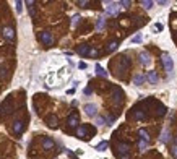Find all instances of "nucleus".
I'll use <instances>...</instances> for the list:
<instances>
[{
	"label": "nucleus",
	"mask_w": 177,
	"mask_h": 159,
	"mask_svg": "<svg viewBox=\"0 0 177 159\" xmlns=\"http://www.w3.org/2000/svg\"><path fill=\"white\" fill-rule=\"evenodd\" d=\"M163 65H164L167 75H172V72H174V62H172V59H171L169 54H163Z\"/></svg>",
	"instance_id": "nucleus-1"
},
{
	"label": "nucleus",
	"mask_w": 177,
	"mask_h": 159,
	"mask_svg": "<svg viewBox=\"0 0 177 159\" xmlns=\"http://www.w3.org/2000/svg\"><path fill=\"white\" fill-rule=\"evenodd\" d=\"M106 5V13L107 15H114V13L119 12V2H104Z\"/></svg>",
	"instance_id": "nucleus-2"
},
{
	"label": "nucleus",
	"mask_w": 177,
	"mask_h": 159,
	"mask_svg": "<svg viewBox=\"0 0 177 159\" xmlns=\"http://www.w3.org/2000/svg\"><path fill=\"white\" fill-rule=\"evenodd\" d=\"M13 107H12V102H10V98H7L2 104H0V115H7L8 112H12Z\"/></svg>",
	"instance_id": "nucleus-3"
},
{
	"label": "nucleus",
	"mask_w": 177,
	"mask_h": 159,
	"mask_svg": "<svg viewBox=\"0 0 177 159\" xmlns=\"http://www.w3.org/2000/svg\"><path fill=\"white\" fill-rule=\"evenodd\" d=\"M39 39H41L44 44H47V45L52 44V34H50L49 31H44V33H41V34H39Z\"/></svg>",
	"instance_id": "nucleus-4"
},
{
	"label": "nucleus",
	"mask_w": 177,
	"mask_h": 159,
	"mask_svg": "<svg viewBox=\"0 0 177 159\" xmlns=\"http://www.w3.org/2000/svg\"><path fill=\"white\" fill-rule=\"evenodd\" d=\"M140 62L143 63L145 67H149V65H151V57H149V54L148 52H141L140 54Z\"/></svg>",
	"instance_id": "nucleus-5"
},
{
	"label": "nucleus",
	"mask_w": 177,
	"mask_h": 159,
	"mask_svg": "<svg viewBox=\"0 0 177 159\" xmlns=\"http://www.w3.org/2000/svg\"><path fill=\"white\" fill-rule=\"evenodd\" d=\"M85 112H86L88 115H91V117H94L96 112H98V107H96L94 104H86V106H85Z\"/></svg>",
	"instance_id": "nucleus-6"
},
{
	"label": "nucleus",
	"mask_w": 177,
	"mask_h": 159,
	"mask_svg": "<svg viewBox=\"0 0 177 159\" xmlns=\"http://www.w3.org/2000/svg\"><path fill=\"white\" fill-rule=\"evenodd\" d=\"M146 78L149 80V83H153V85H156L158 83V75H156V72H148V75H146Z\"/></svg>",
	"instance_id": "nucleus-7"
},
{
	"label": "nucleus",
	"mask_w": 177,
	"mask_h": 159,
	"mask_svg": "<svg viewBox=\"0 0 177 159\" xmlns=\"http://www.w3.org/2000/svg\"><path fill=\"white\" fill-rule=\"evenodd\" d=\"M128 149H130V146H128L127 143H120V145H119V153H120L122 156H125V154H127V153H128Z\"/></svg>",
	"instance_id": "nucleus-8"
},
{
	"label": "nucleus",
	"mask_w": 177,
	"mask_h": 159,
	"mask_svg": "<svg viewBox=\"0 0 177 159\" xmlns=\"http://www.w3.org/2000/svg\"><path fill=\"white\" fill-rule=\"evenodd\" d=\"M114 102L115 104H120V102H122V91L120 89H114Z\"/></svg>",
	"instance_id": "nucleus-9"
},
{
	"label": "nucleus",
	"mask_w": 177,
	"mask_h": 159,
	"mask_svg": "<svg viewBox=\"0 0 177 159\" xmlns=\"http://www.w3.org/2000/svg\"><path fill=\"white\" fill-rule=\"evenodd\" d=\"M13 131H15V133H21V131H23V122H21V120H17V122H15Z\"/></svg>",
	"instance_id": "nucleus-10"
},
{
	"label": "nucleus",
	"mask_w": 177,
	"mask_h": 159,
	"mask_svg": "<svg viewBox=\"0 0 177 159\" xmlns=\"http://www.w3.org/2000/svg\"><path fill=\"white\" fill-rule=\"evenodd\" d=\"M3 36L7 37L8 41H12L13 36H15V33H13V29H12V28H5V29H3Z\"/></svg>",
	"instance_id": "nucleus-11"
},
{
	"label": "nucleus",
	"mask_w": 177,
	"mask_h": 159,
	"mask_svg": "<svg viewBox=\"0 0 177 159\" xmlns=\"http://www.w3.org/2000/svg\"><path fill=\"white\" fill-rule=\"evenodd\" d=\"M138 135H140V138L143 140V141H146V143L149 141V135H148V131H146V130L140 128V130H138Z\"/></svg>",
	"instance_id": "nucleus-12"
},
{
	"label": "nucleus",
	"mask_w": 177,
	"mask_h": 159,
	"mask_svg": "<svg viewBox=\"0 0 177 159\" xmlns=\"http://www.w3.org/2000/svg\"><path fill=\"white\" fill-rule=\"evenodd\" d=\"M90 45H80L78 47V54L80 55H86V54H90Z\"/></svg>",
	"instance_id": "nucleus-13"
},
{
	"label": "nucleus",
	"mask_w": 177,
	"mask_h": 159,
	"mask_svg": "<svg viewBox=\"0 0 177 159\" xmlns=\"http://www.w3.org/2000/svg\"><path fill=\"white\" fill-rule=\"evenodd\" d=\"M42 146L45 148V149H49V148H54V141L50 138H44L42 140Z\"/></svg>",
	"instance_id": "nucleus-14"
},
{
	"label": "nucleus",
	"mask_w": 177,
	"mask_h": 159,
	"mask_svg": "<svg viewBox=\"0 0 177 159\" xmlns=\"http://www.w3.org/2000/svg\"><path fill=\"white\" fill-rule=\"evenodd\" d=\"M76 133H78V136H80V138H86L88 128H86V127H80L78 130H76Z\"/></svg>",
	"instance_id": "nucleus-15"
},
{
	"label": "nucleus",
	"mask_w": 177,
	"mask_h": 159,
	"mask_svg": "<svg viewBox=\"0 0 177 159\" xmlns=\"http://www.w3.org/2000/svg\"><path fill=\"white\" fill-rule=\"evenodd\" d=\"M104 23H106V20H104V17H99V18H98V23H96V29H98V31H101V29H104Z\"/></svg>",
	"instance_id": "nucleus-16"
},
{
	"label": "nucleus",
	"mask_w": 177,
	"mask_h": 159,
	"mask_svg": "<svg viewBox=\"0 0 177 159\" xmlns=\"http://www.w3.org/2000/svg\"><path fill=\"white\" fill-rule=\"evenodd\" d=\"M143 81H145V76H143V75H136V76L133 78V85H136V86H140Z\"/></svg>",
	"instance_id": "nucleus-17"
},
{
	"label": "nucleus",
	"mask_w": 177,
	"mask_h": 159,
	"mask_svg": "<svg viewBox=\"0 0 177 159\" xmlns=\"http://www.w3.org/2000/svg\"><path fill=\"white\" fill-rule=\"evenodd\" d=\"M96 73H98L99 76H107V72H106V70H104L101 65H99V63L96 65Z\"/></svg>",
	"instance_id": "nucleus-18"
},
{
	"label": "nucleus",
	"mask_w": 177,
	"mask_h": 159,
	"mask_svg": "<svg viewBox=\"0 0 177 159\" xmlns=\"http://www.w3.org/2000/svg\"><path fill=\"white\" fill-rule=\"evenodd\" d=\"M68 125H70V127H76V125H78V117H76V115H70V118H68Z\"/></svg>",
	"instance_id": "nucleus-19"
},
{
	"label": "nucleus",
	"mask_w": 177,
	"mask_h": 159,
	"mask_svg": "<svg viewBox=\"0 0 177 159\" xmlns=\"http://www.w3.org/2000/svg\"><path fill=\"white\" fill-rule=\"evenodd\" d=\"M161 141H163V143H167L169 141V130L163 131V135H161Z\"/></svg>",
	"instance_id": "nucleus-20"
},
{
	"label": "nucleus",
	"mask_w": 177,
	"mask_h": 159,
	"mask_svg": "<svg viewBox=\"0 0 177 159\" xmlns=\"http://www.w3.org/2000/svg\"><path fill=\"white\" fill-rule=\"evenodd\" d=\"M106 148H107V141H101L98 146H96V149L98 151H106Z\"/></svg>",
	"instance_id": "nucleus-21"
},
{
	"label": "nucleus",
	"mask_w": 177,
	"mask_h": 159,
	"mask_svg": "<svg viewBox=\"0 0 177 159\" xmlns=\"http://www.w3.org/2000/svg\"><path fill=\"white\" fill-rule=\"evenodd\" d=\"M130 41H132V44H140V42H141V34H136V36H133Z\"/></svg>",
	"instance_id": "nucleus-22"
},
{
	"label": "nucleus",
	"mask_w": 177,
	"mask_h": 159,
	"mask_svg": "<svg viewBox=\"0 0 177 159\" xmlns=\"http://www.w3.org/2000/svg\"><path fill=\"white\" fill-rule=\"evenodd\" d=\"M117 45H119V42H117V41L111 42V44L107 45V50H109V52H112V50H115V49H117Z\"/></svg>",
	"instance_id": "nucleus-23"
},
{
	"label": "nucleus",
	"mask_w": 177,
	"mask_h": 159,
	"mask_svg": "<svg viewBox=\"0 0 177 159\" xmlns=\"http://www.w3.org/2000/svg\"><path fill=\"white\" fill-rule=\"evenodd\" d=\"M141 5H143L146 10H149L153 7V2H151V0H143V2H141Z\"/></svg>",
	"instance_id": "nucleus-24"
},
{
	"label": "nucleus",
	"mask_w": 177,
	"mask_h": 159,
	"mask_svg": "<svg viewBox=\"0 0 177 159\" xmlns=\"http://www.w3.org/2000/svg\"><path fill=\"white\" fill-rule=\"evenodd\" d=\"M49 125L50 127H57V118H55V117H49Z\"/></svg>",
	"instance_id": "nucleus-25"
},
{
	"label": "nucleus",
	"mask_w": 177,
	"mask_h": 159,
	"mask_svg": "<svg viewBox=\"0 0 177 159\" xmlns=\"http://www.w3.org/2000/svg\"><path fill=\"white\" fill-rule=\"evenodd\" d=\"M104 122H106V118H103V117H96V125H104Z\"/></svg>",
	"instance_id": "nucleus-26"
},
{
	"label": "nucleus",
	"mask_w": 177,
	"mask_h": 159,
	"mask_svg": "<svg viewBox=\"0 0 177 159\" xmlns=\"http://www.w3.org/2000/svg\"><path fill=\"white\" fill-rule=\"evenodd\" d=\"M15 5H17V12H18V13H21V12H23V7H21L23 3H21L20 0H17V3H15Z\"/></svg>",
	"instance_id": "nucleus-27"
},
{
	"label": "nucleus",
	"mask_w": 177,
	"mask_h": 159,
	"mask_svg": "<svg viewBox=\"0 0 177 159\" xmlns=\"http://www.w3.org/2000/svg\"><path fill=\"white\" fill-rule=\"evenodd\" d=\"M146 146H148V143L141 140V141H140V149H141V151H145V149H146Z\"/></svg>",
	"instance_id": "nucleus-28"
},
{
	"label": "nucleus",
	"mask_w": 177,
	"mask_h": 159,
	"mask_svg": "<svg viewBox=\"0 0 177 159\" xmlns=\"http://www.w3.org/2000/svg\"><path fill=\"white\" fill-rule=\"evenodd\" d=\"M119 3L122 5L124 8H128V5H130V2H128V0H124V2H119Z\"/></svg>",
	"instance_id": "nucleus-29"
},
{
	"label": "nucleus",
	"mask_w": 177,
	"mask_h": 159,
	"mask_svg": "<svg viewBox=\"0 0 177 159\" xmlns=\"http://www.w3.org/2000/svg\"><path fill=\"white\" fill-rule=\"evenodd\" d=\"M78 20H80V15H75V17H73V20H72V25H76V23H78Z\"/></svg>",
	"instance_id": "nucleus-30"
},
{
	"label": "nucleus",
	"mask_w": 177,
	"mask_h": 159,
	"mask_svg": "<svg viewBox=\"0 0 177 159\" xmlns=\"http://www.w3.org/2000/svg\"><path fill=\"white\" fill-rule=\"evenodd\" d=\"M33 5H34V2H28V10L31 15H33Z\"/></svg>",
	"instance_id": "nucleus-31"
},
{
	"label": "nucleus",
	"mask_w": 177,
	"mask_h": 159,
	"mask_svg": "<svg viewBox=\"0 0 177 159\" xmlns=\"http://www.w3.org/2000/svg\"><path fill=\"white\" fill-rule=\"evenodd\" d=\"M154 29H156V31H163V25H161V23H156V25H154Z\"/></svg>",
	"instance_id": "nucleus-32"
},
{
	"label": "nucleus",
	"mask_w": 177,
	"mask_h": 159,
	"mask_svg": "<svg viewBox=\"0 0 177 159\" xmlns=\"http://www.w3.org/2000/svg\"><path fill=\"white\" fill-rule=\"evenodd\" d=\"M90 55H91V57H96V55H98V50H96V49H91L90 50Z\"/></svg>",
	"instance_id": "nucleus-33"
},
{
	"label": "nucleus",
	"mask_w": 177,
	"mask_h": 159,
	"mask_svg": "<svg viewBox=\"0 0 177 159\" xmlns=\"http://www.w3.org/2000/svg\"><path fill=\"white\" fill-rule=\"evenodd\" d=\"M78 67H80V68H81V70H85V68H86V63H85V62H80V63H78Z\"/></svg>",
	"instance_id": "nucleus-34"
},
{
	"label": "nucleus",
	"mask_w": 177,
	"mask_h": 159,
	"mask_svg": "<svg viewBox=\"0 0 177 159\" xmlns=\"http://www.w3.org/2000/svg\"><path fill=\"white\" fill-rule=\"evenodd\" d=\"M172 154H174V158L177 159V146H176V148H174V149H172Z\"/></svg>",
	"instance_id": "nucleus-35"
},
{
	"label": "nucleus",
	"mask_w": 177,
	"mask_h": 159,
	"mask_svg": "<svg viewBox=\"0 0 177 159\" xmlns=\"http://www.w3.org/2000/svg\"><path fill=\"white\" fill-rule=\"evenodd\" d=\"M122 159H128V156H127V154H125V156H122Z\"/></svg>",
	"instance_id": "nucleus-36"
},
{
	"label": "nucleus",
	"mask_w": 177,
	"mask_h": 159,
	"mask_svg": "<svg viewBox=\"0 0 177 159\" xmlns=\"http://www.w3.org/2000/svg\"><path fill=\"white\" fill-rule=\"evenodd\" d=\"M176 141H177V140H176Z\"/></svg>",
	"instance_id": "nucleus-37"
}]
</instances>
